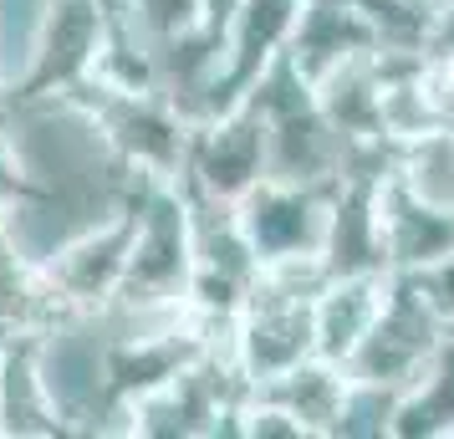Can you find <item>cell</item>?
I'll return each instance as SVG.
<instances>
[{
  "label": "cell",
  "instance_id": "cell-1",
  "mask_svg": "<svg viewBox=\"0 0 454 439\" xmlns=\"http://www.w3.org/2000/svg\"><path fill=\"white\" fill-rule=\"evenodd\" d=\"M36 337V373L62 435H123V398L113 383V333L98 312H67Z\"/></svg>",
  "mask_w": 454,
  "mask_h": 439
},
{
  "label": "cell",
  "instance_id": "cell-2",
  "mask_svg": "<svg viewBox=\"0 0 454 439\" xmlns=\"http://www.w3.org/2000/svg\"><path fill=\"white\" fill-rule=\"evenodd\" d=\"M189 281H194V240H189L184 184L144 179L133 200V240H128L118 296L123 302H189Z\"/></svg>",
  "mask_w": 454,
  "mask_h": 439
},
{
  "label": "cell",
  "instance_id": "cell-3",
  "mask_svg": "<svg viewBox=\"0 0 454 439\" xmlns=\"http://www.w3.org/2000/svg\"><path fill=\"white\" fill-rule=\"evenodd\" d=\"M444 333H450V322L434 312V302L424 296V286L413 276H393L388 302H383V312L372 322V333L348 357V378H363V383H383V388L409 394L413 383L429 373Z\"/></svg>",
  "mask_w": 454,
  "mask_h": 439
},
{
  "label": "cell",
  "instance_id": "cell-4",
  "mask_svg": "<svg viewBox=\"0 0 454 439\" xmlns=\"http://www.w3.org/2000/svg\"><path fill=\"white\" fill-rule=\"evenodd\" d=\"M261 179H266V118L250 103H235L205 123H189L184 169H179V184L189 194L235 205Z\"/></svg>",
  "mask_w": 454,
  "mask_h": 439
},
{
  "label": "cell",
  "instance_id": "cell-5",
  "mask_svg": "<svg viewBox=\"0 0 454 439\" xmlns=\"http://www.w3.org/2000/svg\"><path fill=\"white\" fill-rule=\"evenodd\" d=\"M77 92L92 103L113 153H118L133 174L179 179L189 123L179 118V107L168 103L164 92H103V87H77Z\"/></svg>",
  "mask_w": 454,
  "mask_h": 439
},
{
  "label": "cell",
  "instance_id": "cell-6",
  "mask_svg": "<svg viewBox=\"0 0 454 439\" xmlns=\"http://www.w3.org/2000/svg\"><path fill=\"white\" fill-rule=\"evenodd\" d=\"M317 353L311 342V296L276 292L266 281H250L240 317H235V368L250 388L296 368Z\"/></svg>",
  "mask_w": 454,
  "mask_h": 439
},
{
  "label": "cell",
  "instance_id": "cell-7",
  "mask_svg": "<svg viewBox=\"0 0 454 439\" xmlns=\"http://www.w3.org/2000/svg\"><path fill=\"white\" fill-rule=\"evenodd\" d=\"M327 205H332V189L261 179L235 200V215L246 225L255 261L266 266V261H286V255H322Z\"/></svg>",
  "mask_w": 454,
  "mask_h": 439
},
{
  "label": "cell",
  "instance_id": "cell-8",
  "mask_svg": "<svg viewBox=\"0 0 454 439\" xmlns=\"http://www.w3.org/2000/svg\"><path fill=\"white\" fill-rule=\"evenodd\" d=\"M107 21H113V0H51L42 42H36V62L11 98H42V92L82 87L98 67Z\"/></svg>",
  "mask_w": 454,
  "mask_h": 439
},
{
  "label": "cell",
  "instance_id": "cell-9",
  "mask_svg": "<svg viewBox=\"0 0 454 439\" xmlns=\"http://www.w3.org/2000/svg\"><path fill=\"white\" fill-rule=\"evenodd\" d=\"M296 11H301V0H240V11H235V21L225 31L215 87H209V118L240 103L255 87V77L286 51Z\"/></svg>",
  "mask_w": 454,
  "mask_h": 439
},
{
  "label": "cell",
  "instance_id": "cell-10",
  "mask_svg": "<svg viewBox=\"0 0 454 439\" xmlns=\"http://www.w3.org/2000/svg\"><path fill=\"white\" fill-rule=\"evenodd\" d=\"M342 174H348V144L322 118L317 92H311V103H296L266 118V179L337 189Z\"/></svg>",
  "mask_w": 454,
  "mask_h": 439
},
{
  "label": "cell",
  "instance_id": "cell-11",
  "mask_svg": "<svg viewBox=\"0 0 454 439\" xmlns=\"http://www.w3.org/2000/svg\"><path fill=\"white\" fill-rule=\"evenodd\" d=\"M128 240H133V205L118 209L103 225H92L87 235H77L51 266H42L67 312H98L107 296H118L128 266Z\"/></svg>",
  "mask_w": 454,
  "mask_h": 439
},
{
  "label": "cell",
  "instance_id": "cell-12",
  "mask_svg": "<svg viewBox=\"0 0 454 439\" xmlns=\"http://www.w3.org/2000/svg\"><path fill=\"white\" fill-rule=\"evenodd\" d=\"M378 225H383V255L393 276H419L454 251V215L409 194L393 169L378 179Z\"/></svg>",
  "mask_w": 454,
  "mask_h": 439
},
{
  "label": "cell",
  "instance_id": "cell-13",
  "mask_svg": "<svg viewBox=\"0 0 454 439\" xmlns=\"http://www.w3.org/2000/svg\"><path fill=\"white\" fill-rule=\"evenodd\" d=\"M393 271H348V276H327L322 292L311 296V342L317 357L342 363L363 348V337L372 333V322L388 302Z\"/></svg>",
  "mask_w": 454,
  "mask_h": 439
},
{
  "label": "cell",
  "instance_id": "cell-14",
  "mask_svg": "<svg viewBox=\"0 0 454 439\" xmlns=\"http://www.w3.org/2000/svg\"><path fill=\"white\" fill-rule=\"evenodd\" d=\"M383 179V174H378ZM378 179L348 174L332 189L327 205V235H322V266L332 276L348 271H388L383 255V225H378Z\"/></svg>",
  "mask_w": 454,
  "mask_h": 439
},
{
  "label": "cell",
  "instance_id": "cell-15",
  "mask_svg": "<svg viewBox=\"0 0 454 439\" xmlns=\"http://www.w3.org/2000/svg\"><path fill=\"white\" fill-rule=\"evenodd\" d=\"M378 26L352 11V5H337V0H301L296 11V26H291L286 57L296 62V72L317 87V77H327L332 67H342L348 57H363V51H378Z\"/></svg>",
  "mask_w": 454,
  "mask_h": 439
},
{
  "label": "cell",
  "instance_id": "cell-16",
  "mask_svg": "<svg viewBox=\"0 0 454 439\" xmlns=\"http://www.w3.org/2000/svg\"><path fill=\"white\" fill-rule=\"evenodd\" d=\"M378 87H383V62L378 51H363V57H348L342 67H332L327 77H317V107L348 148L363 144H388L383 138V118H378Z\"/></svg>",
  "mask_w": 454,
  "mask_h": 439
},
{
  "label": "cell",
  "instance_id": "cell-17",
  "mask_svg": "<svg viewBox=\"0 0 454 439\" xmlns=\"http://www.w3.org/2000/svg\"><path fill=\"white\" fill-rule=\"evenodd\" d=\"M57 409L36 373V337L16 333L0 353V439H51Z\"/></svg>",
  "mask_w": 454,
  "mask_h": 439
},
{
  "label": "cell",
  "instance_id": "cell-18",
  "mask_svg": "<svg viewBox=\"0 0 454 439\" xmlns=\"http://www.w3.org/2000/svg\"><path fill=\"white\" fill-rule=\"evenodd\" d=\"M261 394L276 398L301 424L307 439H332V424H337V409H342V394H348V368L311 353L296 368H286L281 378L261 383Z\"/></svg>",
  "mask_w": 454,
  "mask_h": 439
},
{
  "label": "cell",
  "instance_id": "cell-19",
  "mask_svg": "<svg viewBox=\"0 0 454 439\" xmlns=\"http://www.w3.org/2000/svg\"><path fill=\"white\" fill-rule=\"evenodd\" d=\"M393 174L424 205L454 215V128H429L424 138L403 144L393 153Z\"/></svg>",
  "mask_w": 454,
  "mask_h": 439
},
{
  "label": "cell",
  "instance_id": "cell-20",
  "mask_svg": "<svg viewBox=\"0 0 454 439\" xmlns=\"http://www.w3.org/2000/svg\"><path fill=\"white\" fill-rule=\"evenodd\" d=\"M51 0H0V92H16L36 62Z\"/></svg>",
  "mask_w": 454,
  "mask_h": 439
},
{
  "label": "cell",
  "instance_id": "cell-21",
  "mask_svg": "<svg viewBox=\"0 0 454 439\" xmlns=\"http://www.w3.org/2000/svg\"><path fill=\"white\" fill-rule=\"evenodd\" d=\"M398 404H403V394H398V388L348 378V394H342V409H337L332 439H393Z\"/></svg>",
  "mask_w": 454,
  "mask_h": 439
},
{
  "label": "cell",
  "instance_id": "cell-22",
  "mask_svg": "<svg viewBox=\"0 0 454 439\" xmlns=\"http://www.w3.org/2000/svg\"><path fill=\"white\" fill-rule=\"evenodd\" d=\"M118 16L159 51L164 42L189 36L200 26V0H118Z\"/></svg>",
  "mask_w": 454,
  "mask_h": 439
},
{
  "label": "cell",
  "instance_id": "cell-23",
  "mask_svg": "<svg viewBox=\"0 0 454 439\" xmlns=\"http://www.w3.org/2000/svg\"><path fill=\"white\" fill-rule=\"evenodd\" d=\"M413 281L424 286V296L434 302V312L444 317V322H454V251L444 261H434L429 271H419Z\"/></svg>",
  "mask_w": 454,
  "mask_h": 439
},
{
  "label": "cell",
  "instance_id": "cell-24",
  "mask_svg": "<svg viewBox=\"0 0 454 439\" xmlns=\"http://www.w3.org/2000/svg\"><path fill=\"white\" fill-rule=\"evenodd\" d=\"M16 189H21V169H16V153L5 144V133H0V205H5Z\"/></svg>",
  "mask_w": 454,
  "mask_h": 439
},
{
  "label": "cell",
  "instance_id": "cell-25",
  "mask_svg": "<svg viewBox=\"0 0 454 439\" xmlns=\"http://www.w3.org/2000/svg\"><path fill=\"white\" fill-rule=\"evenodd\" d=\"M21 333V327H16V322H11V317L0 312V353H5V342H11V337Z\"/></svg>",
  "mask_w": 454,
  "mask_h": 439
}]
</instances>
